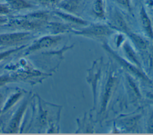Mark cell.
<instances>
[{"label": "cell", "mask_w": 153, "mask_h": 135, "mask_svg": "<svg viewBox=\"0 0 153 135\" xmlns=\"http://www.w3.org/2000/svg\"><path fill=\"white\" fill-rule=\"evenodd\" d=\"M71 32L78 36L92 39H103L109 37L113 33V29L109 26L106 24L94 23L87 24L84 27L79 30L72 29Z\"/></svg>", "instance_id": "obj_1"}, {"label": "cell", "mask_w": 153, "mask_h": 135, "mask_svg": "<svg viewBox=\"0 0 153 135\" xmlns=\"http://www.w3.org/2000/svg\"><path fill=\"white\" fill-rule=\"evenodd\" d=\"M103 48L107 52H108L112 56L113 58L115 59V60L116 61H117V62L120 65H121L124 68H125L129 72H130L133 75L137 76V77H139L143 79H145V80L148 81V78L146 77V76L143 72H141L140 70L138 68L135 67L134 66H133V65L130 63L128 62H127V61L126 60L121 58L120 56H119L118 54H117L114 51H112L110 48V47L109 46H108V45L105 44L103 45Z\"/></svg>", "instance_id": "obj_2"}, {"label": "cell", "mask_w": 153, "mask_h": 135, "mask_svg": "<svg viewBox=\"0 0 153 135\" xmlns=\"http://www.w3.org/2000/svg\"><path fill=\"white\" fill-rule=\"evenodd\" d=\"M109 26L112 29H116L126 33H128L130 32L123 17L117 11H114L112 15L111 25Z\"/></svg>", "instance_id": "obj_3"}, {"label": "cell", "mask_w": 153, "mask_h": 135, "mask_svg": "<svg viewBox=\"0 0 153 135\" xmlns=\"http://www.w3.org/2000/svg\"><path fill=\"white\" fill-rule=\"evenodd\" d=\"M116 79L113 75H110L108 77L107 82L105 84L104 88V91L103 94V97L102 100V104H101V111L105 110L108 101L111 97V94L114 90L115 84Z\"/></svg>", "instance_id": "obj_4"}, {"label": "cell", "mask_w": 153, "mask_h": 135, "mask_svg": "<svg viewBox=\"0 0 153 135\" xmlns=\"http://www.w3.org/2000/svg\"><path fill=\"white\" fill-rule=\"evenodd\" d=\"M140 18L141 25L145 32L149 38H153V29L151 21L143 7L140 8Z\"/></svg>", "instance_id": "obj_5"}, {"label": "cell", "mask_w": 153, "mask_h": 135, "mask_svg": "<svg viewBox=\"0 0 153 135\" xmlns=\"http://www.w3.org/2000/svg\"><path fill=\"white\" fill-rule=\"evenodd\" d=\"M61 39L62 37L60 36L44 37L38 41L33 47V49L50 47L57 44L61 40Z\"/></svg>", "instance_id": "obj_6"}, {"label": "cell", "mask_w": 153, "mask_h": 135, "mask_svg": "<svg viewBox=\"0 0 153 135\" xmlns=\"http://www.w3.org/2000/svg\"><path fill=\"white\" fill-rule=\"evenodd\" d=\"M128 36L131 39L134 45L140 50H145L148 46V42L146 39L139 34L129 32L128 33Z\"/></svg>", "instance_id": "obj_7"}, {"label": "cell", "mask_w": 153, "mask_h": 135, "mask_svg": "<svg viewBox=\"0 0 153 135\" xmlns=\"http://www.w3.org/2000/svg\"><path fill=\"white\" fill-rule=\"evenodd\" d=\"M27 34L26 33H13L0 36V43L12 44L22 41L27 38Z\"/></svg>", "instance_id": "obj_8"}, {"label": "cell", "mask_w": 153, "mask_h": 135, "mask_svg": "<svg viewBox=\"0 0 153 135\" xmlns=\"http://www.w3.org/2000/svg\"><path fill=\"white\" fill-rule=\"evenodd\" d=\"M123 49H124V53H126V56L130 60V62H132L133 64H134L139 68H140V63L139 60V58L136 55V53L134 52V51L131 47L130 45L127 42H124L123 44Z\"/></svg>", "instance_id": "obj_9"}, {"label": "cell", "mask_w": 153, "mask_h": 135, "mask_svg": "<svg viewBox=\"0 0 153 135\" xmlns=\"http://www.w3.org/2000/svg\"><path fill=\"white\" fill-rule=\"evenodd\" d=\"M92 11L97 17L104 19L105 17L104 0H95L93 5Z\"/></svg>", "instance_id": "obj_10"}, {"label": "cell", "mask_w": 153, "mask_h": 135, "mask_svg": "<svg viewBox=\"0 0 153 135\" xmlns=\"http://www.w3.org/2000/svg\"><path fill=\"white\" fill-rule=\"evenodd\" d=\"M100 69L98 67H94L92 69L91 72L89 74V83L91 85L92 87V90L93 91V94L94 96H96V85H97V81L100 76Z\"/></svg>", "instance_id": "obj_11"}, {"label": "cell", "mask_w": 153, "mask_h": 135, "mask_svg": "<svg viewBox=\"0 0 153 135\" xmlns=\"http://www.w3.org/2000/svg\"><path fill=\"white\" fill-rule=\"evenodd\" d=\"M79 0H66L60 4V7L69 13H74L79 8Z\"/></svg>", "instance_id": "obj_12"}, {"label": "cell", "mask_w": 153, "mask_h": 135, "mask_svg": "<svg viewBox=\"0 0 153 135\" xmlns=\"http://www.w3.org/2000/svg\"><path fill=\"white\" fill-rule=\"evenodd\" d=\"M61 17L63 18L64 19H65L66 20L72 23H74V24H78V25H81V26H86L88 24L87 22L79 18V17H76L74 15H72L71 14H67V13H57Z\"/></svg>", "instance_id": "obj_13"}, {"label": "cell", "mask_w": 153, "mask_h": 135, "mask_svg": "<svg viewBox=\"0 0 153 135\" xmlns=\"http://www.w3.org/2000/svg\"><path fill=\"white\" fill-rule=\"evenodd\" d=\"M11 5L16 8H23L29 7V4L23 0H10Z\"/></svg>", "instance_id": "obj_14"}, {"label": "cell", "mask_w": 153, "mask_h": 135, "mask_svg": "<svg viewBox=\"0 0 153 135\" xmlns=\"http://www.w3.org/2000/svg\"><path fill=\"white\" fill-rule=\"evenodd\" d=\"M118 4L128 10V11H131V6L130 0H115Z\"/></svg>", "instance_id": "obj_15"}, {"label": "cell", "mask_w": 153, "mask_h": 135, "mask_svg": "<svg viewBox=\"0 0 153 135\" xmlns=\"http://www.w3.org/2000/svg\"><path fill=\"white\" fill-rule=\"evenodd\" d=\"M148 130L149 133H153V111L148 119Z\"/></svg>", "instance_id": "obj_16"}, {"label": "cell", "mask_w": 153, "mask_h": 135, "mask_svg": "<svg viewBox=\"0 0 153 135\" xmlns=\"http://www.w3.org/2000/svg\"><path fill=\"white\" fill-rule=\"evenodd\" d=\"M42 4L47 5H53L56 4L59 0H39Z\"/></svg>", "instance_id": "obj_17"}, {"label": "cell", "mask_w": 153, "mask_h": 135, "mask_svg": "<svg viewBox=\"0 0 153 135\" xmlns=\"http://www.w3.org/2000/svg\"><path fill=\"white\" fill-rule=\"evenodd\" d=\"M146 4L149 8L153 9V0H146Z\"/></svg>", "instance_id": "obj_18"}]
</instances>
